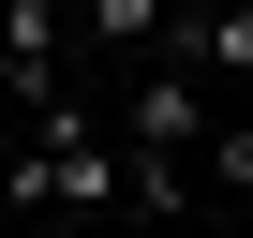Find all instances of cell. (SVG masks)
Masks as SVG:
<instances>
[{
  "mask_svg": "<svg viewBox=\"0 0 253 238\" xmlns=\"http://www.w3.org/2000/svg\"><path fill=\"white\" fill-rule=\"evenodd\" d=\"M104 119H119V149H134V164H209V134H223V104H209L179 60H134Z\"/></svg>",
  "mask_w": 253,
  "mask_h": 238,
  "instance_id": "1",
  "label": "cell"
},
{
  "mask_svg": "<svg viewBox=\"0 0 253 238\" xmlns=\"http://www.w3.org/2000/svg\"><path fill=\"white\" fill-rule=\"evenodd\" d=\"M75 60H89L75 45V0H0V134H15L30 104H60Z\"/></svg>",
  "mask_w": 253,
  "mask_h": 238,
  "instance_id": "2",
  "label": "cell"
},
{
  "mask_svg": "<svg viewBox=\"0 0 253 238\" xmlns=\"http://www.w3.org/2000/svg\"><path fill=\"white\" fill-rule=\"evenodd\" d=\"M164 60H179L209 104H238V89H253V0H209V15H179V45H164Z\"/></svg>",
  "mask_w": 253,
  "mask_h": 238,
  "instance_id": "3",
  "label": "cell"
},
{
  "mask_svg": "<svg viewBox=\"0 0 253 238\" xmlns=\"http://www.w3.org/2000/svg\"><path fill=\"white\" fill-rule=\"evenodd\" d=\"M75 45L134 75V60H164V45H179V0H75Z\"/></svg>",
  "mask_w": 253,
  "mask_h": 238,
  "instance_id": "4",
  "label": "cell"
},
{
  "mask_svg": "<svg viewBox=\"0 0 253 238\" xmlns=\"http://www.w3.org/2000/svg\"><path fill=\"white\" fill-rule=\"evenodd\" d=\"M89 238H149V223H134V208H119V223H89Z\"/></svg>",
  "mask_w": 253,
  "mask_h": 238,
  "instance_id": "5",
  "label": "cell"
},
{
  "mask_svg": "<svg viewBox=\"0 0 253 238\" xmlns=\"http://www.w3.org/2000/svg\"><path fill=\"white\" fill-rule=\"evenodd\" d=\"M179 15H209V0H179Z\"/></svg>",
  "mask_w": 253,
  "mask_h": 238,
  "instance_id": "6",
  "label": "cell"
},
{
  "mask_svg": "<svg viewBox=\"0 0 253 238\" xmlns=\"http://www.w3.org/2000/svg\"><path fill=\"white\" fill-rule=\"evenodd\" d=\"M0 238H15V223H0Z\"/></svg>",
  "mask_w": 253,
  "mask_h": 238,
  "instance_id": "7",
  "label": "cell"
}]
</instances>
